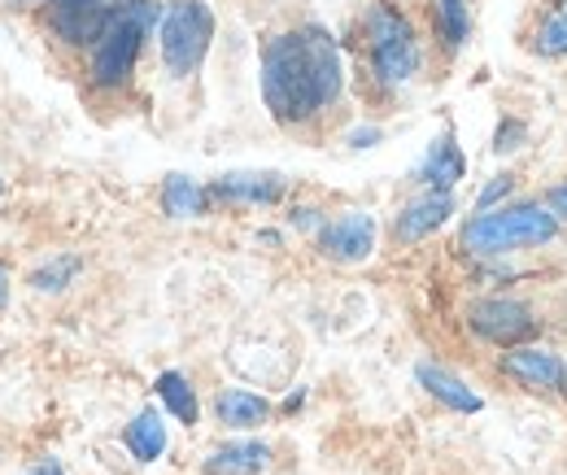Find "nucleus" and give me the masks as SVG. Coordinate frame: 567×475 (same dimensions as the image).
<instances>
[{
    "instance_id": "f257e3e1",
    "label": "nucleus",
    "mask_w": 567,
    "mask_h": 475,
    "mask_svg": "<svg viewBox=\"0 0 567 475\" xmlns=\"http://www.w3.org/2000/svg\"><path fill=\"white\" fill-rule=\"evenodd\" d=\"M346 87L341 49L323 27L271 35L262 49V101L280 123H310Z\"/></svg>"
},
{
    "instance_id": "f03ea898",
    "label": "nucleus",
    "mask_w": 567,
    "mask_h": 475,
    "mask_svg": "<svg viewBox=\"0 0 567 475\" xmlns=\"http://www.w3.org/2000/svg\"><path fill=\"white\" fill-rule=\"evenodd\" d=\"M559 214L546 202H506L485 214H472L458 231V249L476 262L515 258L528 249H546L559 236Z\"/></svg>"
},
{
    "instance_id": "7ed1b4c3",
    "label": "nucleus",
    "mask_w": 567,
    "mask_h": 475,
    "mask_svg": "<svg viewBox=\"0 0 567 475\" xmlns=\"http://www.w3.org/2000/svg\"><path fill=\"white\" fill-rule=\"evenodd\" d=\"M162 22V4L157 0H118L110 9V27L105 35L92 44V62L87 74L96 87H123L136 70L141 44L153 35V27Z\"/></svg>"
},
{
    "instance_id": "20e7f679",
    "label": "nucleus",
    "mask_w": 567,
    "mask_h": 475,
    "mask_svg": "<svg viewBox=\"0 0 567 475\" xmlns=\"http://www.w3.org/2000/svg\"><path fill=\"white\" fill-rule=\"evenodd\" d=\"M362 31H367V58H371V74L380 87H402L411 83L420 66H424V53H420V35L411 27V18L398 9V4H371L367 18H362Z\"/></svg>"
},
{
    "instance_id": "39448f33",
    "label": "nucleus",
    "mask_w": 567,
    "mask_h": 475,
    "mask_svg": "<svg viewBox=\"0 0 567 475\" xmlns=\"http://www.w3.org/2000/svg\"><path fill=\"white\" fill-rule=\"evenodd\" d=\"M214 40V13L206 0H175L162 9L157 22V49H162V66L175 79L197 74V66L206 62Z\"/></svg>"
},
{
    "instance_id": "423d86ee",
    "label": "nucleus",
    "mask_w": 567,
    "mask_h": 475,
    "mask_svg": "<svg viewBox=\"0 0 567 475\" xmlns=\"http://www.w3.org/2000/svg\"><path fill=\"white\" fill-rule=\"evenodd\" d=\"M467 319V332L481 340H489L497 349H515V344H528L537 337V314L533 306H524L519 297H481L463 310Z\"/></svg>"
},
{
    "instance_id": "0eeeda50",
    "label": "nucleus",
    "mask_w": 567,
    "mask_h": 475,
    "mask_svg": "<svg viewBox=\"0 0 567 475\" xmlns=\"http://www.w3.org/2000/svg\"><path fill=\"white\" fill-rule=\"evenodd\" d=\"M502 375L515 380L524 393H559L567 389V362L550 344H515L502 349Z\"/></svg>"
},
{
    "instance_id": "6e6552de",
    "label": "nucleus",
    "mask_w": 567,
    "mask_h": 475,
    "mask_svg": "<svg viewBox=\"0 0 567 475\" xmlns=\"http://www.w3.org/2000/svg\"><path fill=\"white\" fill-rule=\"evenodd\" d=\"M319 249L332 262H367L375 249V218L362 209H346L319 227Z\"/></svg>"
},
{
    "instance_id": "1a4fd4ad",
    "label": "nucleus",
    "mask_w": 567,
    "mask_h": 475,
    "mask_svg": "<svg viewBox=\"0 0 567 475\" xmlns=\"http://www.w3.org/2000/svg\"><path fill=\"white\" fill-rule=\"evenodd\" d=\"M110 9L105 0H58L49 13V27L58 31V40H66L74 49H92L105 27H110Z\"/></svg>"
},
{
    "instance_id": "9d476101",
    "label": "nucleus",
    "mask_w": 567,
    "mask_h": 475,
    "mask_svg": "<svg viewBox=\"0 0 567 475\" xmlns=\"http://www.w3.org/2000/svg\"><path fill=\"white\" fill-rule=\"evenodd\" d=\"M454 218V193H436L424 188L415 202H406L393 218V240L398 245H420L432 231H441Z\"/></svg>"
},
{
    "instance_id": "9b49d317",
    "label": "nucleus",
    "mask_w": 567,
    "mask_h": 475,
    "mask_svg": "<svg viewBox=\"0 0 567 475\" xmlns=\"http://www.w3.org/2000/svg\"><path fill=\"white\" fill-rule=\"evenodd\" d=\"M284 188H288V179L276 171H236V175L214 179L206 193H210V202L223 205H276Z\"/></svg>"
},
{
    "instance_id": "f8f14e48",
    "label": "nucleus",
    "mask_w": 567,
    "mask_h": 475,
    "mask_svg": "<svg viewBox=\"0 0 567 475\" xmlns=\"http://www.w3.org/2000/svg\"><path fill=\"white\" fill-rule=\"evenodd\" d=\"M415 380H420V389H424L432 402H441V406L454 410V414H476V410L485 406V397L467 380H458L454 371H445L441 362H420L415 366Z\"/></svg>"
},
{
    "instance_id": "ddd939ff",
    "label": "nucleus",
    "mask_w": 567,
    "mask_h": 475,
    "mask_svg": "<svg viewBox=\"0 0 567 475\" xmlns=\"http://www.w3.org/2000/svg\"><path fill=\"white\" fill-rule=\"evenodd\" d=\"M463 175H467V157H463V148L454 144V132L432 140L424 162H420V171H415V179H420L424 188H436V193H454V184H458Z\"/></svg>"
},
{
    "instance_id": "4468645a",
    "label": "nucleus",
    "mask_w": 567,
    "mask_h": 475,
    "mask_svg": "<svg viewBox=\"0 0 567 475\" xmlns=\"http://www.w3.org/2000/svg\"><path fill=\"white\" fill-rule=\"evenodd\" d=\"M214 414L231 432H254V427H262L271 419V402L258 397V393H249V389H218Z\"/></svg>"
},
{
    "instance_id": "2eb2a0df",
    "label": "nucleus",
    "mask_w": 567,
    "mask_h": 475,
    "mask_svg": "<svg viewBox=\"0 0 567 475\" xmlns=\"http://www.w3.org/2000/svg\"><path fill=\"white\" fill-rule=\"evenodd\" d=\"M271 463V445L262 441H231V445H218L210 458H206V475H258L267 472Z\"/></svg>"
},
{
    "instance_id": "dca6fc26",
    "label": "nucleus",
    "mask_w": 567,
    "mask_h": 475,
    "mask_svg": "<svg viewBox=\"0 0 567 475\" xmlns=\"http://www.w3.org/2000/svg\"><path fill=\"white\" fill-rule=\"evenodd\" d=\"M123 441H127V450L141 458V463H157L162 454H166V419H162V410H141L132 423H127V432H123Z\"/></svg>"
},
{
    "instance_id": "f3484780",
    "label": "nucleus",
    "mask_w": 567,
    "mask_h": 475,
    "mask_svg": "<svg viewBox=\"0 0 567 475\" xmlns=\"http://www.w3.org/2000/svg\"><path fill=\"white\" fill-rule=\"evenodd\" d=\"M153 393H157V402L171 410L179 423H197V414H202V406H197V389L188 384V375H179V371H162L157 380H153Z\"/></svg>"
},
{
    "instance_id": "a211bd4d",
    "label": "nucleus",
    "mask_w": 567,
    "mask_h": 475,
    "mask_svg": "<svg viewBox=\"0 0 567 475\" xmlns=\"http://www.w3.org/2000/svg\"><path fill=\"white\" fill-rule=\"evenodd\" d=\"M206 205H210V193L197 179H188V175H166L162 179V209L171 218H197Z\"/></svg>"
},
{
    "instance_id": "6ab92c4d",
    "label": "nucleus",
    "mask_w": 567,
    "mask_h": 475,
    "mask_svg": "<svg viewBox=\"0 0 567 475\" xmlns=\"http://www.w3.org/2000/svg\"><path fill=\"white\" fill-rule=\"evenodd\" d=\"M432 18H436V35L450 53H458L472 40V9L467 0H432Z\"/></svg>"
},
{
    "instance_id": "aec40b11",
    "label": "nucleus",
    "mask_w": 567,
    "mask_h": 475,
    "mask_svg": "<svg viewBox=\"0 0 567 475\" xmlns=\"http://www.w3.org/2000/svg\"><path fill=\"white\" fill-rule=\"evenodd\" d=\"M533 53L537 58H567V13H555L542 22V31L533 35Z\"/></svg>"
},
{
    "instance_id": "412c9836",
    "label": "nucleus",
    "mask_w": 567,
    "mask_h": 475,
    "mask_svg": "<svg viewBox=\"0 0 567 475\" xmlns=\"http://www.w3.org/2000/svg\"><path fill=\"white\" fill-rule=\"evenodd\" d=\"M79 267H83V262L71 258V254H66V258H53L49 267H40V271L31 275V283H35L40 292H62L74 275H79Z\"/></svg>"
},
{
    "instance_id": "4be33fe9",
    "label": "nucleus",
    "mask_w": 567,
    "mask_h": 475,
    "mask_svg": "<svg viewBox=\"0 0 567 475\" xmlns=\"http://www.w3.org/2000/svg\"><path fill=\"white\" fill-rule=\"evenodd\" d=\"M515 193V175H494L481 193H476V202H472V214H485V209H497V205L506 202Z\"/></svg>"
},
{
    "instance_id": "5701e85b",
    "label": "nucleus",
    "mask_w": 567,
    "mask_h": 475,
    "mask_svg": "<svg viewBox=\"0 0 567 475\" xmlns=\"http://www.w3.org/2000/svg\"><path fill=\"white\" fill-rule=\"evenodd\" d=\"M519 140H524V123H519V118H506V123L497 127L494 153H502V157H506V153H515V148H519Z\"/></svg>"
},
{
    "instance_id": "b1692460",
    "label": "nucleus",
    "mask_w": 567,
    "mask_h": 475,
    "mask_svg": "<svg viewBox=\"0 0 567 475\" xmlns=\"http://www.w3.org/2000/svg\"><path fill=\"white\" fill-rule=\"evenodd\" d=\"M328 218H319V209H292V227H306V231H319Z\"/></svg>"
},
{
    "instance_id": "393cba45",
    "label": "nucleus",
    "mask_w": 567,
    "mask_h": 475,
    "mask_svg": "<svg viewBox=\"0 0 567 475\" xmlns=\"http://www.w3.org/2000/svg\"><path fill=\"white\" fill-rule=\"evenodd\" d=\"M546 205H550V209L559 214V223H567V179H564V184H555V188H550V197H546Z\"/></svg>"
},
{
    "instance_id": "a878e982",
    "label": "nucleus",
    "mask_w": 567,
    "mask_h": 475,
    "mask_svg": "<svg viewBox=\"0 0 567 475\" xmlns=\"http://www.w3.org/2000/svg\"><path fill=\"white\" fill-rule=\"evenodd\" d=\"M380 140V127H358V132H350V144L354 148H371Z\"/></svg>"
},
{
    "instance_id": "bb28decb",
    "label": "nucleus",
    "mask_w": 567,
    "mask_h": 475,
    "mask_svg": "<svg viewBox=\"0 0 567 475\" xmlns=\"http://www.w3.org/2000/svg\"><path fill=\"white\" fill-rule=\"evenodd\" d=\"M31 475H66V472H62V463H58V458H44Z\"/></svg>"
},
{
    "instance_id": "cd10ccee",
    "label": "nucleus",
    "mask_w": 567,
    "mask_h": 475,
    "mask_svg": "<svg viewBox=\"0 0 567 475\" xmlns=\"http://www.w3.org/2000/svg\"><path fill=\"white\" fill-rule=\"evenodd\" d=\"M4 301H9V267H0V310H4Z\"/></svg>"
},
{
    "instance_id": "c85d7f7f",
    "label": "nucleus",
    "mask_w": 567,
    "mask_h": 475,
    "mask_svg": "<svg viewBox=\"0 0 567 475\" xmlns=\"http://www.w3.org/2000/svg\"><path fill=\"white\" fill-rule=\"evenodd\" d=\"M564 13H567V0H564Z\"/></svg>"
}]
</instances>
